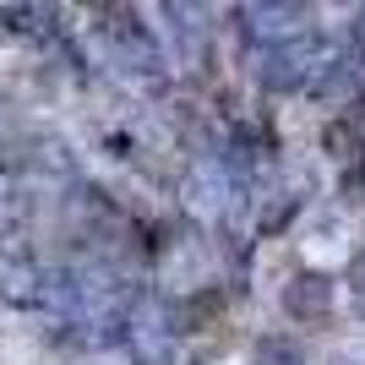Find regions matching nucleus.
Returning a JSON list of instances; mask_svg holds the SVG:
<instances>
[{
	"label": "nucleus",
	"instance_id": "f257e3e1",
	"mask_svg": "<svg viewBox=\"0 0 365 365\" xmlns=\"http://www.w3.org/2000/svg\"><path fill=\"white\" fill-rule=\"evenodd\" d=\"M327 55H333V44H327L317 28H305V33H294V38H284V44H273V49H257L251 76H257L267 93H305Z\"/></svg>",
	"mask_w": 365,
	"mask_h": 365
},
{
	"label": "nucleus",
	"instance_id": "f03ea898",
	"mask_svg": "<svg viewBox=\"0 0 365 365\" xmlns=\"http://www.w3.org/2000/svg\"><path fill=\"white\" fill-rule=\"evenodd\" d=\"M104 38L109 49H115V66H125V71L148 76V82H158V71H164V55H158V38H153V28L142 22L131 6H104Z\"/></svg>",
	"mask_w": 365,
	"mask_h": 365
},
{
	"label": "nucleus",
	"instance_id": "7ed1b4c3",
	"mask_svg": "<svg viewBox=\"0 0 365 365\" xmlns=\"http://www.w3.org/2000/svg\"><path fill=\"white\" fill-rule=\"evenodd\" d=\"M311 28V11L305 6H284V0H251V6H235V33H240L251 49H273L284 38Z\"/></svg>",
	"mask_w": 365,
	"mask_h": 365
},
{
	"label": "nucleus",
	"instance_id": "20e7f679",
	"mask_svg": "<svg viewBox=\"0 0 365 365\" xmlns=\"http://www.w3.org/2000/svg\"><path fill=\"white\" fill-rule=\"evenodd\" d=\"M305 93H311L317 104H333L338 115H344V109L365 93V61L354 55V49H333V55L317 66V76H311Z\"/></svg>",
	"mask_w": 365,
	"mask_h": 365
},
{
	"label": "nucleus",
	"instance_id": "39448f33",
	"mask_svg": "<svg viewBox=\"0 0 365 365\" xmlns=\"http://www.w3.org/2000/svg\"><path fill=\"white\" fill-rule=\"evenodd\" d=\"M284 311L300 327H322V322L333 317V278L327 273H294L284 284Z\"/></svg>",
	"mask_w": 365,
	"mask_h": 365
},
{
	"label": "nucleus",
	"instance_id": "423d86ee",
	"mask_svg": "<svg viewBox=\"0 0 365 365\" xmlns=\"http://www.w3.org/2000/svg\"><path fill=\"white\" fill-rule=\"evenodd\" d=\"M0 22H6L11 38H33V44L61 38V11L55 6H0Z\"/></svg>",
	"mask_w": 365,
	"mask_h": 365
},
{
	"label": "nucleus",
	"instance_id": "0eeeda50",
	"mask_svg": "<svg viewBox=\"0 0 365 365\" xmlns=\"http://www.w3.org/2000/svg\"><path fill=\"white\" fill-rule=\"evenodd\" d=\"M251 365H305V344L289 333H262L251 349Z\"/></svg>",
	"mask_w": 365,
	"mask_h": 365
},
{
	"label": "nucleus",
	"instance_id": "6e6552de",
	"mask_svg": "<svg viewBox=\"0 0 365 365\" xmlns=\"http://www.w3.org/2000/svg\"><path fill=\"white\" fill-rule=\"evenodd\" d=\"M300 213V197L294 191H273V197H262V213H257V235H278V229L289 224Z\"/></svg>",
	"mask_w": 365,
	"mask_h": 365
},
{
	"label": "nucleus",
	"instance_id": "1a4fd4ad",
	"mask_svg": "<svg viewBox=\"0 0 365 365\" xmlns=\"http://www.w3.org/2000/svg\"><path fill=\"white\" fill-rule=\"evenodd\" d=\"M22 218H28V202L0 185V235H16V229H22Z\"/></svg>",
	"mask_w": 365,
	"mask_h": 365
},
{
	"label": "nucleus",
	"instance_id": "9d476101",
	"mask_svg": "<svg viewBox=\"0 0 365 365\" xmlns=\"http://www.w3.org/2000/svg\"><path fill=\"white\" fill-rule=\"evenodd\" d=\"M349 49H354V55L365 61V6L354 11V28H349Z\"/></svg>",
	"mask_w": 365,
	"mask_h": 365
},
{
	"label": "nucleus",
	"instance_id": "9b49d317",
	"mask_svg": "<svg viewBox=\"0 0 365 365\" xmlns=\"http://www.w3.org/2000/svg\"><path fill=\"white\" fill-rule=\"evenodd\" d=\"M354 311H360V317H365V284H360V289H354Z\"/></svg>",
	"mask_w": 365,
	"mask_h": 365
},
{
	"label": "nucleus",
	"instance_id": "f8f14e48",
	"mask_svg": "<svg viewBox=\"0 0 365 365\" xmlns=\"http://www.w3.org/2000/svg\"><path fill=\"white\" fill-rule=\"evenodd\" d=\"M338 365H354V360H338Z\"/></svg>",
	"mask_w": 365,
	"mask_h": 365
}]
</instances>
